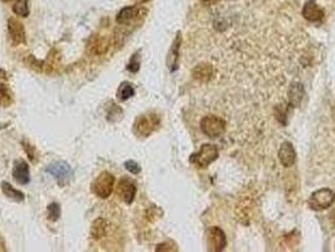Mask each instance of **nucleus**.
Segmentation results:
<instances>
[{
  "label": "nucleus",
  "instance_id": "c85d7f7f",
  "mask_svg": "<svg viewBox=\"0 0 335 252\" xmlns=\"http://www.w3.org/2000/svg\"><path fill=\"white\" fill-rule=\"evenodd\" d=\"M2 2H4V3H8V2H12V0H2Z\"/></svg>",
  "mask_w": 335,
  "mask_h": 252
},
{
  "label": "nucleus",
  "instance_id": "9d476101",
  "mask_svg": "<svg viewBox=\"0 0 335 252\" xmlns=\"http://www.w3.org/2000/svg\"><path fill=\"white\" fill-rule=\"evenodd\" d=\"M141 12H144L139 5H131V7H125L118 12L116 15V22L120 25H128L133 20L140 17Z\"/></svg>",
  "mask_w": 335,
  "mask_h": 252
},
{
  "label": "nucleus",
  "instance_id": "aec40b11",
  "mask_svg": "<svg viewBox=\"0 0 335 252\" xmlns=\"http://www.w3.org/2000/svg\"><path fill=\"white\" fill-rule=\"evenodd\" d=\"M13 102V93L7 85L0 83V106L8 107Z\"/></svg>",
  "mask_w": 335,
  "mask_h": 252
},
{
  "label": "nucleus",
  "instance_id": "dca6fc26",
  "mask_svg": "<svg viewBox=\"0 0 335 252\" xmlns=\"http://www.w3.org/2000/svg\"><path fill=\"white\" fill-rule=\"evenodd\" d=\"M213 66L209 65V63H200V65L195 66L194 70L191 71V75H193L194 80H196L198 82L207 83L208 81L212 80L213 77Z\"/></svg>",
  "mask_w": 335,
  "mask_h": 252
},
{
  "label": "nucleus",
  "instance_id": "0eeeda50",
  "mask_svg": "<svg viewBox=\"0 0 335 252\" xmlns=\"http://www.w3.org/2000/svg\"><path fill=\"white\" fill-rule=\"evenodd\" d=\"M226 234L219 227H211L208 231V246L211 251H223L226 247Z\"/></svg>",
  "mask_w": 335,
  "mask_h": 252
},
{
  "label": "nucleus",
  "instance_id": "b1692460",
  "mask_svg": "<svg viewBox=\"0 0 335 252\" xmlns=\"http://www.w3.org/2000/svg\"><path fill=\"white\" fill-rule=\"evenodd\" d=\"M107 48H108V44H107V42H106V39H103V38H100V39H97L92 44L93 52L97 53V54L105 53L106 50H107Z\"/></svg>",
  "mask_w": 335,
  "mask_h": 252
},
{
  "label": "nucleus",
  "instance_id": "4be33fe9",
  "mask_svg": "<svg viewBox=\"0 0 335 252\" xmlns=\"http://www.w3.org/2000/svg\"><path fill=\"white\" fill-rule=\"evenodd\" d=\"M47 212H48V218H49L50 221L55 222V221H58V219H59V217H60V207H59V204L50 203L49 206H48Z\"/></svg>",
  "mask_w": 335,
  "mask_h": 252
},
{
  "label": "nucleus",
  "instance_id": "f257e3e1",
  "mask_svg": "<svg viewBox=\"0 0 335 252\" xmlns=\"http://www.w3.org/2000/svg\"><path fill=\"white\" fill-rule=\"evenodd\" d=\"M159 126H160V117L156 113H145L139 116L133 122V134L141 138H148Z\"/></svg>",
  "mask_w": 335,
  "mask_h": 252
},
{
  "label": "nucleus",
  "instance_id": "9b49d317",
  "mask_svg": "<svg viewBox=\"0 0 335 252\" xmlns=\"http://www.w3.org/2000/svg\"><path fill=\"white\" fill-rule=\"evenodd\" d=\"M13 178L17 181L18 184H25L29 183L30 180V174H29V166H28L27 161L23 159H18L14 161V166H13Z\"/></svg>",
  "mask_w": 335,
  "mask_h": 252
},
{
  "label": "nucleus",
  "instance_id": "ddd939ff",
  "mask_svg": "<svg viewBox=\"0 0 335 252\" xmlns=\"http://www.w3.org/2000/svg\"><path fill=\"white\" fill-rule=\"evenodd\" d=\"M302 15L309 22H320L324 18V10L314 0H309V2L305 3L304 8H302Z\"/></svg>",
  "mask_w": 335,
  "mask_h": 252
},
{
  "label": "nucleus",
  "instance_id": "6ab92c4d",
  "mask_svg": "<svg viewBox=\"0 0 335 252\" xmlns=\"http://www.w3.org/2000/svg\"><path fill=\"white\" fill-rule=\"evenodd\" d=\"M135 95V90H133L132 85L128 82H122L120 85V87H118L117 90V100L121 101V102H123V101L128 100L130 97H132V96Z\"/></svg>",
  "mask_w": 335,
  "mask_h": 252
},
{
  "label": "nucleus",
  "instance_id": "39448f33",
  "mask_svg": "<svg viewBox=\"0 0 335 252\" xmlns=\"http://www.w3.org/2000/svg\"><path fill=\"white\" fill-rule=\"evenodd\" d=\"M200 129L208 138H219L226 130V121L219 116H204L200 120Z\"/></svg>",
  "mask_w": 335,
  "mask_h": 252
},
{
  "label": "nucleus",
  "instance_id": "4468645a",
  "mask_svg": "<svg viewBox=\"0 0 335 252\" xmlns=\"http://www.w3.org/2000/svg\"><path fill=\"white\" fill-rule=\"evenodd\" d=\"M305 96V88L302 83L292 82L287 91V97H289L290 107H299L302 102V98Z\"/></svg>",
  "mask_w": 335,
  "mask_h": 252
},
{
  "label": "nucleus",
  "instance_id": "2eb2a0df",
  "mask_svg": "<svg viewBox=\"0 0 335 252\" xmlns=\"http://www.w3.org/2000/svg\"><path fill=\"white\" fill-rule=\"evenodd\" d=\"M180 44H181V34L180 32L176 33V37L174 39L173 44H171L170 50H169L168 54V67L170 70V72H174V71L178 70L179 67V49H180Z\"/></svg>",
  "mask_w": 335,
  "mask_h": 252
},
{
  "label": "nucleus",
  "instance_id": "bb28decb",
  "mask_svg": "<svg viewBox=\"0 0 335 252\" xmlns=\"http://www.w3.org/2000/svg\"><path fill=\"white\" fill-rule=\"evenodd\" d=\"M200 2H202V4H204L206 7H211V5L217 4L219 0H200Z\"/></svg>",
  "mask_w": 335,
  "mask_h": 252
},
{
  "label": "nucleus",
  "instance_id": "20e7f679",
  "mask_svg": "<svg viewBox=\"0 0 335 252\" xmlns=\"http://www.w3.org/2000/svg\"><path fill=\"white\" fill-rule=\"evenodd\" d=\"M115 185V176L108 171H102L92 183V192L100 198L106 199L111 196Z\"/></svg>",
  "mask_w": 335,
  "mask_h": 252
},
{
  "label": "nucleus",
  "instance_id": "f03ea898",
  "mask_svg": "<svg viewBox=\"0 0 335 252\" xmlns=\"http://www.w3.org/2000/svg\"><path fill=\"white\" fill-rule=\"evenodd\" d=\"M335 202V192L330 188L317 189L310 196L307 204L312 211H324Z\"/></svg>",
  "mask_w": 335,
  "mask_h": 252
},
{
  "label": "nucleus",
  "instance_id": "7ed1b4c3",
  "mask_svg": "<svg viewBox=\"0 0 335 252\" xmlns=\"http://www.w3.org/2000/svg\"><path fill=\"white\" fill-rule=\"evenodd\" d=\"M219 155L218 148L212 144H203L198 153L190 156V163L195 164L199 168H207L209 164L213 163Z\"/></svg>",
  "mask_w": 335,
  "mask_h": 252
},
{
  "label": "nucleus",
  "instance_id": "f8f14e48",
  "mask_svg": "<svg viewBox=\"0 0 335 252\" xmlns=\"http://www.w3.org/2000/svg\"><path fill=\"white\" fill-rule=\"evenodd\" d=\"M279 159L280 163L285 166V168H290L295 164L296 161V151H295L294 145L290 141H285L281 144L279 149Z\"/></svg>",
  "mask_w": 335,
  "mask_h": 252
},
{
  "label": "nucleus",
  "instance_id": "a211bd4d",
  "mask_svg": "<svg viewBox=\"0 0 335 252\" xmlns=\"http://www.w3.org/2000/svg\"><path fill=\"white\" fill-rule=\"evenodd\" d=\"M2 191H3V193H4L5 196L8 197V198L13 199V201H15V202H23V201H24V198H25V196H24V193H23V192L15 189L14 186L10 185L8 181H3V183H2Z\"/></svg>",
  "mask_w": 335,
  "mask_h": 252
},
{
  "label": "nucleus",
  "instance_id": "f3484780",
  "mask_svg": "<svg viewBox=\"0 0 335 252\" xmlns=\"http://www.w3.org/2000/svg\"><path fill=\"white\" fill-rule=\"evenodd\" d=\"M107 231V222L103 218H97L93 221L92 226H91V236L93 239H100L102 238Z\"/></svg>",
  "mask_w": 335,
  "mask_h": 252
},
{
  "label": "nucleus",
  "instance_id": "1a4fd4ad",
  "mask_svg": "<svg viewBox=\"0 0 335 252\" xmlns=\"http://www.w3.org/2000/svg\"><path fill=\"white\" fill-rule=\"evenodd\" d=\"M117 194L122 198L126 204H131L136 196V185L132 180L127 178H122L118 181Z\"/></svg>",
  "mask_w": 335,
  "mask_h": 252
},
{
  "label": "nucleus",
  "instance_id": "5701e85b",
  "mask_svg": "<svg viewBox=\"0 0 335 252\" xmlns=\"http://www.w3.org/2000/svg\"><path fill=\"white\" fill-rule=\"evenodd\" d=\"M140 53L136 52L135 54H132V57L130 58V62H128L127 65V71H130V72L132 73H136L139 70H140Z\"/></svg>",
  "mask_w": 335,
  "mask_h": 252
},
{
  "label": "nucleus",
  "instance_id": "412c9836",
  "mask_svg": "<svg viewBox=\"0 0 335 252\" xmlns=\"http://www.w3.org/2000/svg\"><path fill=\"white\" fill-rule=\"evenodd\" d=\"M13 12L19 17H28L29 15V0H17L14 5H13Z\"/></svg>",
  "mask_w": 335,
  "mask_h": 252
},
{
  "label": "nucleus",
  "instance_id": "6e6552de",
  "mask_svg": "<svg viewBox=\"0 0 335 252\" xmlns=\"http://www.w3.org/2000/svg\"><path fill=\"white\" fill-rule=\"evenodd\" d=\"M8 32H9L10 39L14 43L15 45L18 44H24L27 38H25V30L24 25L17 20L15 18H10L8 20Z\"/></svg>",
  "mask_w": 335,
  "mask_h": 252
},
{
  "label": "nucleus",
  "instance_id": "423d86ee",
  "mask_svg": "<svg viewBox=\"0 0 335 252\" xmlns=\"http://www.w3.org/2000/svg\"><path fill=\"white\" fill-rule=\"evenodd\" d=\"M47 173H49L60 184L67 181L71 178V175H72L71 166L65 161H55V163L48 165Z\"/></svg>",
  "mask_w": 335,
  "mask_h": 252
},
{
  "label": "nucleus",
  "instance_id": "393cba45",
  "mask_svg": "<svg viewBox=\"0 0 335 252\" xmlns=\"http://www.w3.org/2000/svg\"><path fill=\"white\" fill-rule=\"evenodd\" d=\"M123 165H125L126 170L130 171L131 174H139V173H140V170H141L140 165H139V164L136 163L135 160L125 161V164H123Z\"/></svg>",
  "mask_w": 335,
  "mask_h": 252
},
{
  "label": "nucleus",
  "instance_id": "cd10ccee",
  "mask_svg": "<svg viewBox=\"0 0 335 252\" xmlns=\"http://www.w3.org/2000/svg\"><path fill=\"white\" fill-rule=\"evenodd\" d=\"M138 2H140V3H146V2H148V0H138Z\"/></svg>",
  "mask_w": 335,
  "mask_h": 252
},
{
  "label": "nucleus",
  "instance_id": "a878e982",
  "mask_svg": "<svg viewBox=\"0 0 335 252\" xmlns=\"http://www.w3.org/2000/svg\"><path fill=\"white\" fill-rule=\"evenodd\" d=\"M23 145H24V149L25 151H27V154L29 155V158L32 159V160H34V154H33V148L30 145H28V144H25L24 141H23Z\"/></svg>",
  "mask_w": 335,
  "mask_h": 252
}]
</instances>
